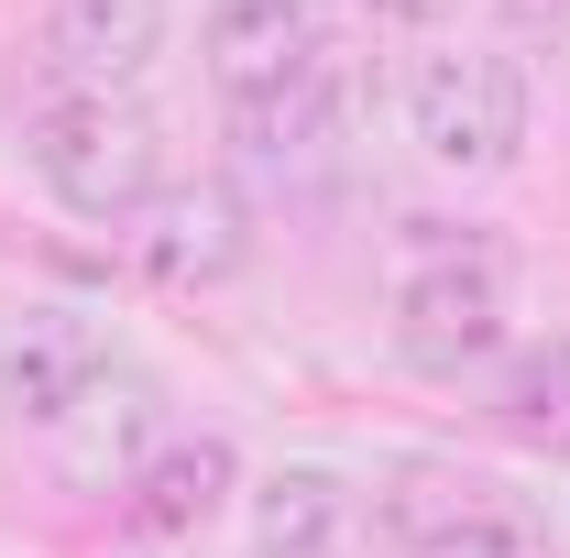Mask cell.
I'll return each mask as SVG.
<instances>
[{
  "instance_id": "4fadbf2b",
  "label": "cell",
  "mask_w": 570,
  "mask_h": 558,
  "mask_svg": "<svg viewBox=\"0 0 570 558\" xmlns=\"http://www.w3.org/2000/svg\"><path fill=\"white\" fill-rule=\"evenodd\" d=\"M230 132H242V153H264V165L318 153V142L341 132V56H330V67H307L296 88H275V99H253V110H230Z\"/></svg>"
},
{
  "instance_id": "277c9868",
  "label": "cell",
  "mask_w": 570,
  "mask_h": 558,
  "mask_svg": "<svg viewBox=\"0 0 570 558\" xmlns=\"http://www.w3.org/2000/svg\"><path fill=\"white\" fill-rule=\"evenodd\" d=\"M373 526L395 558H527V504L450 449H406L373 482Z\"/></svg>"
},
{
  "instance_id": "9a60e30c",
  "label": "cell",
  "mask_w": 570,
  "mask_h": 558,
  "mask_svg": "<svg viewBox=\"0 0 570 558\" xmlns=\"http://www.w3.org/2000/svg\"><path fill=\"white\" fill-rule=\"evenodd\" d=\"M560 11H570V0H560Z\"/></svg>"
},
{
  "instance_id": "5b68a950",
  "label": "cell",
  "mask_w": 570,
  "mask_h": 558,
  "mask_svg": "<svg viewBox=\"0 0 570 558\" xmlns=\"http://www.w3.org/2000/svg\"><path fill=\"white\" fill-rule=\"evenodd\" d=\"M165 438H176L165 383H154L142 361H121V350H110V361L88 372V395L45 427V471H56L67 492H110V504H121V492H132V471L165 449Z\"/></svg>"
},
{
  "instance_id": "8992f818",
  "label": "cell",
  "mask_w": 570,
  "mask_h": 558,
  "mask_svg": "<svg viewBox=\"0 0 570 558\" xmlns=\"http://www.w3.org/2000/svg\"><path fill=\"white\" fill-rule=\"evenodd\" d=\"M198 67L230 110H253V99L296 88L307 67H330V22H318V0H209L198 11Z\"/></svg>"
},
{
  "instance_id": "7a4b0ae2",
  "label": "cell",
  "mask_w": 570,
  "mask_h": 558,
  "mask_svg": "<svg viewBox=\"0 0 570 558\" xmlns=\"http://www.w3.org/2000/svg\"><path fill=\"white\" fill-rule=\"evenodd\" d=\"M22 165H33V187L67 219H88V230H132V219L176 187V176H165V121L142 110L132 88H67V77L33 99Z\"/></svg>"
},
{
  "instance_id": "5bb4252c",
  "label": "cell",
  "mask_w": 570,
  "mask_h": 558,
  "mask_svg": "<svg viewBox=\"0 0 570 558\" xmlns=\"http://www.w3.org/2000/svg\"><path fill=\"white\" fill-rule=\"evenodd\" d=\"M362 11H373V22H395V33H439L461 0H362Z\"/></svg>"
},
{
  "instance_id": "8fae6325",
  "label": "cell",
  "mask_w": 570,
  "mask_h": 558,
  "mask_svg": "<svg viewBox=\"0 0 570 558\" xmlns=\"http://www.w3.org/2000/svg\"><path fill=\"white\" fill-rule=\"evenodd\" d=\"M176 44V0H45V56L67 88H132Z\"/></svg>"
},
{
  "instance_id": "7c38bea8",
  "label": "cell",
  "mask_w": 570,
  "mask_h": 558,
  "mask_svg": "<svg viewBox=\"0 0 570 558\" xmlns=\"http://www.w3.org/2000/svg\"><path fill=\"white\" fill-rule=\"evenodd\" d=\"M494 427L538 460H570V329L560 340H527L494 372Z\"/></svg>"
},
{
  "instance_id": "9c48e42d",
  "label": "cell",
  "mask_w": 570,
  "mask_h": 558,
  "mask_svg": "<svg viewBox=\"0 0 570 558\" xmlns=\"http://www.w3.org/2000/svg\"><path fill=\"white\" fill-rule=\"evenodd\" d=\"M362 526V492L341 460H275L242 482V537L253 558H341Z\"/></svg>"
},
{
  "instance_id": "52a82bcc",
  "label": "cell",
  "mask_w": 570,
  "mask_h": 558,
  "mask_svg": "<svg viewBox=\"0 0 570 558\" xmlns=\"http://www.w3.org/2000/svg\"><path fill=\"white\" fill-rule=\"evenodd\" d=\"M230 504H242V449L219 427H176L132 471V492H121V537L132 548H187V537H209Z\"/></svg>"
},
{
  "instance_id": "30bf717a",
  "label": "cell",
  "mask_w": 570,
  "mask_h": 558,
  "mask_svg": "<svg viewBox=\"0 0 570 558\" xmlns=\"http://www.w3.org/2000/svg\"><path fill=\"white\" fill-rule=\"evenodd\" d=\"M99 361H110V340H99L88 318H67V307L11 318V329H0V417L45 438V427L88 395V372H99Z\"/></svg>"
},
{
  "instance_id": "ba28073f",
  "label": "cell",
  "mask_w": 570,
  "mask_h": 558,
  "mask_svg": "<svg viewBox=\"0 0 570 558\" xmlns=\"http://www.w3.org/2000/svg\"><path fill=\"white\" fill-rule=\"evenodd\" d=\"M132 263L154 285H230L253 263V209L230 176H176L154 209L132 219Z\"/></svg>"
},
{
  "instance_id": "6da1fadb",
  "label": "cell",
  "mask_w": 570,
  "mask_h": 558,
  "mask_svg": "<svg viewBox=\"0 0 570 558\" xmlns=\"http://www.w3.org/2000/svg\"><path fill=\"white\" fill-rule=\"evenodd\" d=\"M384 340L428 383H461V372L504 361V340H515V252L483 219H406L395 230V285H384Z\"/></svg>"
},
{
  "instance_id": "3957f363",
  "label": "cell",
  "mask_w": 570,
  "mask_h": 558,
  "mask_svg": "<svg viewBox=\"0 0 570 558\" xmlns=\"http://www.w3.org/2000/svg\"><path fill=\"white\" fill-rule=\"evenodd\" d=\"M538 132V88L515 56L494 44H428L417 77H406V142H417L439 176H461V187H483L504 176L515 153Z\"/></svg>"
}]
</instances>
